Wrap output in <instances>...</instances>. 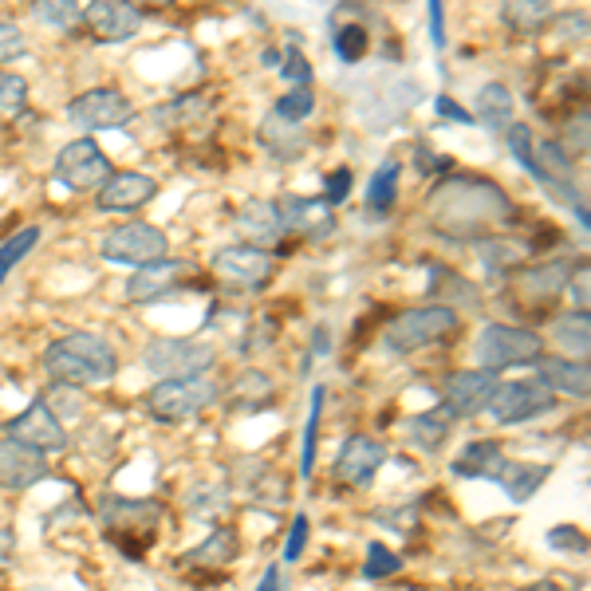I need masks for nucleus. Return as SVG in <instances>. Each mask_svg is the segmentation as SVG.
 Wrapping results in <instances>:
<instances>
[{
  "label": "nucleus",
  "instance_id": "obj_49",
  "mask_svg": "<svg viewBox=\"0 0 591 591\" xmlns=\"http://www.w3.org/2000/svg\"><path fill=\"white\" fill-rule=\"evenodd\" d=\"M588 284H591V277H588V269H580V272H572V280H568V296L575 300V312H588Z\"/></svg>",
  "mask_w": 591,
  "mask_h": 591
},
{
  "label": "nucleus",
  "instance_id": "obj_16",
  "mask_svg": "<svg viewBox=\"0 0 591 591\" xmlns=\"http://www.w3.org/2000/svg\"><path fill=\"white\" fill-rule=\"evenodd\" d=\"M48 473H52L48 453L32 450V445L12 442V438L0 442V489H9V493H24V489L40 485Z\"/></svg>",
  "mask_w": 591,
  "mask_h": 591
},
{
  "label": "nucleus",
  "instance_id": "obj_23",
  "mask_svg": "<svg viewBox=\"0 0 591 591\" xmlns=\"http://www.w3.org/2000/svg\"><path fill=\"white\" fill-rule=\"evenodd\" d=\"M540 387L552 394H568V399H588L591 391V371L583 359H540L537 367Z\"/></svg>",
  "mask_w": 591,
  "mask_h": 591
},
{
  "label": "nucleus",
  "instance_id": "obj_21",
  "mask_svg": "<svg viewBox=\"0 0 591 591\" xmlns=\"http://www.w3.org/2000/svg\"><path fill=\"white\" fill-rule=\"evenodd\" d=\"M158 182L147 174H111L96 193V206L103 213H134L142 209L147 201H154Z\"/></svg>",
  "mask_w": 591,
  "mask_h": 591
},
{
  "label": "nucleus",
  "instance_id": "obj_12",
  "mask_svg": "<svg viewBox=\"0 0 591 591\" xmlns=\"http://www.w3.org/2000/svg\"><path fill=\"white\" fill-rule=\"evenodd\" d=\"M213 272H218L226 284L264 288L277 277V261H272L269 249H257V244H229V249L213 252Z\"/></svg>",
  "mask_w": 591,
  "mask_h": 591
},
{
  "label": "nucleus",
  "instance_id": "obj_47",
  "mask_svg": "<svg viewBox=\"0 0 591 591\" xmlns=\"http://www.w3.org/2000/svg\"><path fill=\"white\" fill-rule=\"evenodd\" d=\"M348 190H351V170H331L328 190H323V201L335 209L340 201H348Z\"/></svg>",
  "mask_w": 591,
  "mask_h": 591
},
{
  "label": "nucleus",
  "instance_id": "obj_48",
  "mask_svg": "<svg viewBox=\"0 0 591 591\" xmlns=\"http://www.w3.org/2000/svg\"><path fill=\"white\" fill-rule=\"evenodd\" d=\"M568 150L588 154V111H580L572 122H568Z\"/></svg>",
  "mask_w": 591,
  "mask_h": 591
},
{
  "label": "nucleus",
  "instance_id": "obj_17",
  "mask_svg": "<svg viewBox=\"0 0 591 591\" xmlns=\"http://www.w3.org/2000/svg\"><path fill=\"white\" fill-rule=\"evenodd\" d=\"M328 36H331V52L340 56L343 63H359L371 52V32H367V17L355 0H343L340 9L331 12L328 20Z\"/></svg>",
  "mask_w": 591,
  "mask_h": 591
},
{
  "label": "nucleus",
  "instance_id": "obj_33",
  "mask_svg": "<svg viewBox=\"0 0 591 591\" xmlns=\"http://www.w3.org/2000/svg\"><path fill=\"white\" fill-rule=\"evenodd\" d=\"M36 20L56 32H71L83 24V9H79V0H36Z\"/></svg>",
  "mask_w": 591,
  "mask_h": 591
},
{
  "label": "nucleus",
  "instance_id": "obj_22",
  "mask_svg": "<svg viewBox=\"0 0 591 591\" xmlns=\"http://www.w3.org/2000/svg\"><path fill=\"white\" fill-rule=\"evenodd\" d=\"M233 226L244 237V244H257V249H269V244H277L284 237V221H280L277 201H244Z\"/></svg>",
  "mask_w": 591,
  "mask_h": 591
},
{
  "label": "nucleus",
  "instance_id": "obj_34",
  "mask_svg": "<svg viewBox=\"0 0 591 591\" xmlns=\"http://www.w3.org/2000/svg\"><path fill=\"white\" fill-rule=\"evenodd\" d=\"M237 557V532L233 529H218L213 537L206 540L201 548H193L190 557H186V564H229V560Z\"/></svg>",
  "mask_w": 591,
  "mask_h": 591
},
{
  "label": "nucleus",
  "instance_id": "obj_28",
  "mask_svg": "<svg viewBox=\"0 0 591 591\" xmlns=\"http://www.w3.org/2000/svg\"><path fill=\"white\" fill-rule=\"evenodd\" d=\"M501 461H504V453H501V445L497 442H470L465 450L453 458V465H450V473H458V478H493L497 470H501Z\"/></svg>",
  "mask_w": 591,
  "mask_h": 591
},
{
  "label": "nucleus",
  "instance_id": "obj_38",
  "mask_svg": "<svg viewBox=\"0 0 591 591\" xmlns=\"http://www.w3.org/2000/svg\"><path fill=\"white\" fill-rule=\"evenodd\" d=\"M320 414H323V387L312 391V410H308V422H304V453H300V473L312 478L315 470V442H320Z\"/></svg>",
  "mask_w": 591,
  "mask_h": 591
},
{
  "label": "nucleus",
  "instance_id": "obj_39",
  "mask_svg": "<svg viewBox=\"0 0 591 591\" xmlns=\"http://www.w3.org/2000/svg\"><path fill=\"white\" fill-rule=\"evenodd\" d=\"M272 111L280 114V119H288V122H304L308 114L315 111V96H312V88H292L288 96H280L277 99V107Z\"/></svg>",
  "mask_w": 591,
  "mask_h": 591
},
{
  "label": "nucleus",
  "instance_id": "obj_8",
  "mask_svg": "<svg viewBox=\"0 0 591 591\" xmlns=\"http://www.w3.org/2000/svg\"><path fill=\"white\" fill-rule=\"evenodd\" d=\"M218 351L198 340H154L142 351V367L158 379H190V374H206L213 367Z\"/></svg>",
  "mask_w": 591,
  "mask_h": 591
},
{
  "label": "nucleus",
  "instance_id": "obj_45",
  "mask_svg": "<svg viewBox=\"0 0 591 591\" xmlns=\"http://www.w3.org/2000/svg\"><path fill=\"white\" fill-rule=\"evenodd\" d=\"M548 548H557V552H588V537H583L575 524H560V529L548 532Z\"/></svg>",
  "mask_w": 591,
  "mask_h": 591
},
{
  "label": "nucleus",
  "instance_id": "obj_4",
  "mask_svg": "<svg viewBox=\"0 0 591 591\" xmlns=\"http://www.w3.org/2000/svg\"><path fill=\"white\" fill-rule=\"evenodd\" d=\"M453 331H458V312H453V308H445V304L410 308V312H402L399 320L387 328L383 343L394 355H410V351H422V348H430V343H442Z\"/></svg>",
  "mask_w": 591,
  "mask_h": 591
},
{
  "label": "nucleus",
  "instance_id": "obj_20",
  "mask_svg": "<svg viewBox=\"0 0 591 591\" xmlns=\"http://www.w3.org/2000/svg\"><path fill=\"white\" fill-rule=\"evenodd\" d=\"M190 277V261H174V257H162V261H150L142 269H134L131 284H127V300L134 304H150V300H162L166 292L186 284Z\"/></svg>",
  "mask_w": 591,
  "mask_h": 591
},
{
  "label": "nucleus",
  "instance_id": "obj_43",
  "mask_svg": "<svg viewBox=\"0 0 591 591\" xmlns=\"http://www.w3.org/2000/svg\"><path fill=\"white\" fill-rule=\"evenodd\" d=\"M201 111H206V99H201V96H182V99H174V103L158 107L154 119L158 122H190V119H198Z\"/></svg>",
  "mask_w": 591,
  "mask_h": 591
},
{
  "label": "nucleus",
  "instance_id": "obj_11",
  "mask_svg": "<svg viewBox=\"0 0 591 591\" xmlns=\"http://www.w3.org/2000/svg\"><path fill=\"white\" fill-rule=\"evenodd\" d=\"M552 407H557L552 391H544V387H537V383H497L493 394H489V402H485L489 418L501 422V427L529 422V418L548 414Z\"/></svg>",
  "mask_w": 591,
  "mask_h": 591
},
{
  "label": "nucleus",
  "instance_id": "obj_25",
  "mask_svg": "<svg viewBox=\"0 0 591 591\" xmlns=\"http://www.w3.org/2000/svg\"><path fill=\"white\" fill-rule=\"evenodd\" d=\"M548 465H532V461H509L504 458L501 461V470L493 473V481L504 489V497H513L517 504H524V501H532L537 497V489L548 481Z\"/></svg>",
  "mask_w": 591,
  "mask_h": 591
},
{
  "label": "nucleus",
  "instance_id": "obj_3",
  "mask_svg": "<svg viewBox=\"0 0 591 591\" xmlns=\"http://www.w3.org/2000/svg\"><path fill=\"white\" fill-rule=\"evenodd\" d=\"M221 399V387L209 383L206 374H190V379H158L147 391V414L166 427L190 422V418L206 414L213 402Z\"/></svg>",
  "mask_w": 591,
  "mask_h": 591
},
{
  "label": "nucleus",
  "instance_id": "obj_27",
  "mask_svg": "<svg viewBox=\"0 0 591 591\" xmlns=\"http://www.w3.org/2000/svg\"><path fill=\"white\" fill-rule=\"evenodd\" d=\"M450 430H453V414L445 407H434V410H427V414H414L407 422L410 442H418V450H427V453L442 450V442L450 438Z\"/></svg>",
  "mask_w": 591,
  "mask_h": 591
},
{
  "label": "nucleus",
  "instance_id": "obj_1",
  "mask_svg": "<svg viewBox=\"0 0 591 591\" xmlns=\"http://www.w3.org/2000/svg\"><path fill=\"white\" fill-rule=\"evenodd\" d=\"M430 218L445 237L478 233L493 221L509 218V201H504L501 186L478 182V178H445L434 193H430Z\"/></svg>",
  "mask_w": 591,
  "mask_h": 591
},
{
  "label": "nucleus",
  "instance_id": "obj_32",
  "mask_svg": "<svg viewBox=\"0 0 591 591\" xmlns=\"http://www.w3.org/2000/svg\"><path fill=\"white\" fill-rule=\"evenodd\" d=\"M399 201V162H383L367 182V209L371 213H387Z\"/></svg>",
  "mask_w": 591,
  "mask_h": 591
},
{
  "label": "nucleus",
  "instance_id": "obj_51",
  "mask_svg": "<svg viewBox=\"0 0 591 591\" xmlns=\"http://www.w3.org/2000/svg\"><path fill=\"white\" fill-rule=\"evenodd\" d=\"M434 107H438V114H442V119H453V122H473V114H465V111H461V107L453 103L450 96H438V99H434Z\"/></svg>",
  "mask_w": 591,
  "mask_h": 591
},
{
  "label": "nucleus",
  "instance_id": "obj_42",
  "mask_svg": "<svg viewBox=\"0 0 591 591\" xmlns=\"http://www.w3.org/2000/svg\"><path fill=\"white\" fill-rule=\"evenodd\" d=\"M28 103V83L12 71H0V111L4 114H17L24 111Z\"/></svg>",
  "mask_w": 591,
  "mask_h": 591
},
{
  "label": "nucleus",
  "instance_id": "obj_46",
  "mask_svg": "<svg viewBox=\"0 0 591 591\" xmlns=\"http://www.w3.org/2000/svg\"><path fill=\"white\" fill-rule=\"evenodd\" d=\"M308 548V517L296 513L292 517V532H288V544H284V560H300Z\"/></svg>",
  "mask_w": 591,
  "mask_h": 591
},
{
  "label": "nucleus",
  "instance_id": "obj_53",
  "mask_svg": "<svg viewBox=\"0 0 591 591\" xmlns=\"http://www.w3.org/2000/svg\"><path fill=\"white\" fill-rule=\"evenodd\" d=\"M257 591H280V572H277V568H269V572H264V583Z\"/></svg>",
  "mask_w": 591,
  "mask_h": 591
},
{
  "label": "nucleus",
  "instance_id": "obj_19",
  "mask_svg": "<svg viewBox=\"0 0 591 591\" xmlns=\"http://www.w3.org/2000/svg\"><path fill=\"white\" fill-rule=\"evenodd\" d=\"M280 221H284V233H300L312 237V241H328L335 233V209L323 198H284L277 201Z\"/></svg>",
  "mask_w": 591,
  "mask_h": 591
},
{
  "label": "nucleus",
  "instance_id": "obj_14",
  "mask_svg": "<svg viewBox=\"0 0 591 591\" xmlns=\"http://www.w3.org/2000/svg\"><path fill=\"white\" fill-rule=\"evenodd\" d=\"M387 465V445L379 438H367L355 434L343 442V450L335 453V465H331V478L340 481V485L351 489H363L374 481V473Z\"/></svg>",
  "mask_w": 591,
  "mask_h": 591
},
{
  "label": "nucleus",
  "instance_id": "obj_5",
  "mask_svg": "<svg viewBox=\"0 0 591 591\" xmlns=\"http://www.w3.org/2000/svg\"><path fill=\"white\" fill-rule=\"evenodd\" d=\"M544 355V340L537 331L517 328V323H489L478 335V359L481 371H509V367H524L532 359Z\"/></svg>",
  "mask_w": 591,
  "mask_h": 591
},
{
  "label": "nucleus",
  "instance_id": "obj_24",
  "mask_svg": "<svg viewBox=\"0 0 591 591\" xmlns=\"http://www.w3.org/2000/svg\"><path fill=\"white\" fill-rule=\"evenodd\" d=\"M261 147L269 150L277 162H292V158H300L308 150V131L300 122H288L272 111L269 119L261 122Z\"/></svg>",
  "mask_w": 591,
  "mask_h": 591
},
{
  "label": "nucleus",
  "instance_id": "obj_9",
  "mask_svg": "<svg viewBox=\"0 0 591 591\" xmlns=\"http://www.w3.org/2000/svg\"><path fill=\"white\" fill-rule=\"evenodd\" d=\"M56 182L71 193H88L111 178V158L99 150V142L91 139H76L56 154Z\"/></svg>",
  "mask_w": 591,
  "mask_h": 591
},
{
  "label": "nucleus",
  "instance_id": "obj_29",
  "mask_svg": "<svg viewBox=\"0 0 591 591\" xmlns=\"http://www.w3.org/2000/svg\"><path fill=\"white\" fill-rule=\"evenodd\" d=\"M513 91L501 88V83H485V88L478 91V119L485 122L489 131L504 134L509 127H513Z\"/></svg>",
  "mask_w": 591,
  "mask_h": 591
},
{
  "label": "nucleus",
  "instance_id": "obj_2",
  "mask_svg": "<svg viewBox=\"0 0 591 591\" xmlns=\"http://www.w3.org/2000/svg\"><path fill=\"white\" fill-rule=\"evenodd\" d=\"M40 367L60 387H103L119 374V355L96 331H71L48 343Z\"/></svg>",
  "mask_w": 591,
  "mask_h": 591
},
{
  "label": "nucleus",
  "instance_id": "obj_52",
  "mask_svg": "<svg viewBox=\"0 0 591 591\" xmlns=\"http://www.w3.org/2000/svg\"><path fill=\"white\" fill-rule=\"evenodd\" d=\"M12 557H17V537L9 529H0V572H9Z\"/></svg>",
  "mask_w": 591,
  "mask_h": 591
},
{
  "label": "nucleus",
  "instance_id": "obj_26",
  "mask_svg": "<svg viewBox=\"0 0 591 591\" xmlns=\"http://www.w3.org/2000/svg\"><path fill=\"white\" fill-rule=\"evenodd\" d=\"M575 264L572 261H548V264H532L521 272V292L532 300H557V292H564V284L572 280Z\"/></svg>",
  "mask_w": 591,
  "mask_h": 591
},
{
  "label": "nucleus",
  "instance_id": "obj_40",
  "mask_svg": "<svg viewBox=\"0 0 591 591\" xmlns=\"http://www.w3.org/2000/svg\"><path fill=\"white\" fill-rule=\"evenodd\" d=\"M399 568H402V557H399V552H391L387 544L367 548V564H363L367 580H387V575H394Z\"/></svg>",
  "mask_w": 591,
  "mask_h": 591
},
{
  "label": "nucleus",
  "instance_id": "obj_10",
  "mask_svg": "<svg viewBox=\"0 0 591 591\" xmlns=\"http://www.w3.org/2000/svg\"><path fill=\"white\" fill-rule=\"evenodd\" d=\"M68 119L79 131H114L134 119V103L119 88H91L68 103Z\"/></svg>",
  "mask_w": 591,
  "mask_h": 591
},
{
  "label": "nucleus",
  "instance_id": "obj_36",
  "mask_svg": "<svg viewBox=\"0 0 591 591\" xmlns=\"http://www.w3.org/2000/svg\"><path fill=\"white\" fill-rule=\"evenodd\" d=\"M272 399H277V394H272V379L261 371L241 374V387L233 391V407H241V410H261V407H269Z\"/></svg>",
  "mask_w": 591,
  "mask_h": 591
},
{
  "label": "nucleus",
  "instance_id": "obj_7",
  "mask_svg": "<svg viewBox=\"0 0 591 591\" xmlns=\"http://www.w3.org/2000/svg\"><path fill=\"white\" fill-rule=\"evenodd\" d=\"M103 252V261L111 264H127V269H142L150 261H162L166 252H170V237L162 229L147 226V221H131V226H119L103 237L99 244Z\"/></svg>",
  "mask_w": 591,
  "mask_h": 591
},
{
  "label": "nucleus",
  "instance_id": "obj_30",
  "mask_svg": "<svg viewBox=\"0 0 591 591\" xmlns=\"http://www.w3.org/2000/svg\"><path fill=\"white\" fill-rule=\"evenodd\" d=\"M552 4L557 0H501V20L504 28H513L521 36L540 32L552 20Z\"/></svg>",
  "mask_w": 591,
  "mask_h": 591
},
{
  "label": "nucleus",
  "instance_id": "obj_13",
  "mask_svg": "<svg viewBox=\"0 0 591 591\" xmlns=\"http://www.w3.org/2000/svg\"><path fill=\"white\" fill-rule=\"evenodd\" d=\"M4 438H12V442H20V445H32V450H40V453H60L63 445H68L63 422L52 414V407L40 399L4 422Z\"/></svg>",
  "mask_w": 591,
  "mask_h": 591
},
{
  "label": "nucleus",
  "instance_id": "obj_15",
  "mask_svg": "<svg viewBox=\"0 0 591 591\" xmlns=\"http://www.w3.org/2000/svg\"><path fill=\"white\" fill-rule=\"evenodd\" d=\"M83 24L103 44H122V40L139 36L142 12L134 9L131 0H91L88 9H83Z\"/></svg>",
  "mask_w": 591,
  "mask_h": 591
},
{
  "label": "nucleus",
  "instance_id": "obj_31",
  "mask_svg": "<svg viewBox=\"0 0 591 591\" xmlns=\"http://www.w3.org/2000/svg\"><path fill=\"white\" fill-rule=\"evenodd\" d=\"M552 335H557V343L568 351V355L588 359V351H591V320H588V312L560 315L557 328H552Z\"/></svg>",
  "mask_w": 591,
  "mask_h": 591
},
{
  "label": "nucleus",
  "instance_id": "obj_50",
  "mask_svg": "<svg viewBox=\"0 0 591 591\" xmlns=\"http://www.w3.org/2000/svg\"><path fill=\"white\" fill-rule=\"evenodd\" d=\"M430 36H434V48H445V9L442 0H430Z\"/></svg>",
  "mask_w": 591,
  "mask_h": 591
},
{
  "label": "nucleus",
  "instance_id": "obj_55",
  "mask_svg": "<svg viewBox=\"0 0 591 591\" xmlns=\"http://www.w3.org/2000/svg\"><path fill=\"white\" fill-rule=\"evenodd\" d=\"M524 591H560L557 583H532V588H524Z\"/></svg>",
  "mask_w": 591,
  "mask_h": 591
},
{
  "label": "nucleus",
  "instance_id": "obj_6",
  "mask_svg": "<svg viewBox=\"0 0 591 591\" xmlns=\"http://www.w3.org/2000/svg\"><path fill=\"white\" fill-rule=\"evenodd\" d=\"M158 521H162V504L154 501H119V497H107L103 501V529L122 548V557H142L150 537L139 532V524L154 532Z\"/></svg>",
  "mask_w": 591,
  "mask_h": 591
},
{
  "label": "nucleus",
  "instance_id": "obj_44",
  "mask_svg": "<svg viewBox=\"0 0 591 591\" xmlns=\"http://www.w3.org/2000/svg\"><path fill=\"white\" fill-rule=\"evenodd\" d=\"M28 56V36L12 20H0V63H17Z\"/></svg>",
  "mask_w": 591,
  "mask_h": 591
},
{
  "label": "nucleus",
  "instance_id": "obj_37",
  "mask_svg": "<svg viewBox=\"0 0 591 591\" xmlns=\"http://www.w3.org/2000/svg\"><path fill=\"white\" fill-rule=\"evenodd\" d=\"M36 241H40V229L28 226V229H20V233H12L9 241L0 244V284H4V277H9V272L24 261L28 252L36 249Z\"/></svg>",
  "mask_w": 591,
  "mask_h": 591
},
{
  "label": "nucleus",
  "instance_id": "obj_35",
  "mask_svg": "<svg viewBox=\"0 0 591 591\" xmlns=\"http://www.w3.org/2000/svg\"><path fill=\"white\" fill-rule=\"evenodd\" d=\"M504 142H509V154L517 158V166H521L524 174L532 178V182H540V162H537V139H532V131L524 127V122H513L509 131H504Z\"/></svg>",
  "mask_w": 591,
  "mask_h": 591
},
{
  "label": "nucleus",
  "instance_id": "obj_41",
  "mask_svg": "<svg viewBox=\"0 0 591 591\" xmlns=\"http://www.w3.org/2000/svg\"><path fill=\"white\" fill-rule=\"evenodd\" d=\"M280 76H284L288 83H296V88H308V83H312V63H308L304 52H300V36H296V40H288V56H284V68H280Z\"/></svg>",
  "mask_w": 591,
  "mask_h": 591
},
{
  "label": "nucleus",
  "instance_id": "obj_54",
  "mask_svg": "<svg viewBox=\"0 0 591 591\" xmlns=\"http://www.w3.org/2000/svg\"><path fill=\"white\" fill-rule=\"evenodd\" d=\"M131 4H150V9H166V4H174V0H131Z\"/></svg>",
  "mask_w": 591,
  "mask_h": 591
},
{
  "label": "nucleus",
  "instance_id": "obj_18",
  "mask_svg": "<svg viewBox=\"0 0 591 591\" xmlns=\"http://www.w3.org/2000/svg\"><path fill=\"white\" fill-rule=\"evenodd\" d=\"M497 387V374L493 371H453L445 379V394H442V407L450 410L453 418H473L485 410L489 394Z\"/></svg>",
  "mask_w": 591,
  "mask_h": 591
}]
</instances>
